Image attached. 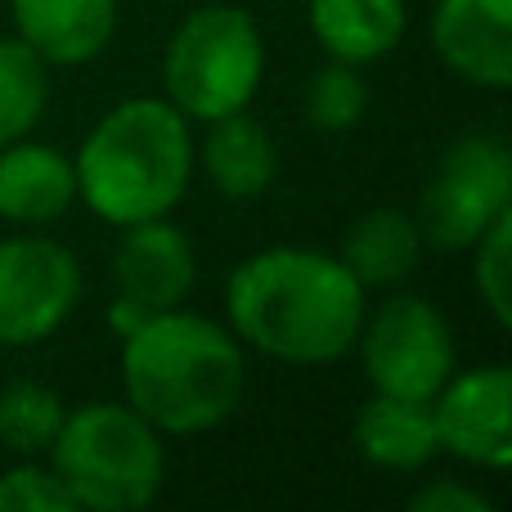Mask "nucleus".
I'll return each instance as SVG.
<instances>
[{"label": "nucleus", "instance_id": "nucleus-12", "mask_svg": "<svg viewBox=\"0 0 512 512\" xmlns=\"http://www.w3.org/2000/svg\"><path fill=\"white\" fill-rule=\"evenodd\" d=\"M9 18L45 68L95 63L117 36V0H9Z\"/></svg>", "mask_w": 512, "mask_h": 512}, {"label": "nucleus", "instance_id": "nucleus-1", "mask_svg": "<svg viewBox=\"0 0 512 512\" xmlns=\"http://www.w3.org/2000/svg\"><path fill=\"white\" fill-rule=\"evenodd\" d=\"M369 315V292L360 288L342 256L279 243L243 256L225 283V319L243 346L279 364H333L355 351Z\"/></svg>", "mask_w": 512, "mask_h": 512}, {"label": "nucleus", "instance_id": "nucleus-23", "mask_svg": "<svg viewBox=\"0 0 512 512\" xmlns=\"http://www.w3.org/2000/svg\"><path fill=\"white\" fill-rule=\"evenodd\" d=\"M409 508L414 512H490L495 499L463 477H432L414 499H409Z\"/></svg>", "mask_w": 512, "mask_h": 512}, {"label": "nucleus", "instance_id": "nucleus-3", "mask_svg": "<svg viewBox=\"0 0 512 512\" xmlns=\"http://www.w3.org/2000/svg\"><path fill=\"white\" fill-rule=\"evenodd\" d=\"M72 171L77 198L117 230L171 216L198 171L189 117L158 95L122 99L86 131Z\"/></svg>", "mask_w": 512, "mask_h": 512}, {"label": "nucleus", "instance_id": "nucleus-19", "mask_svg": "<svg viewBox=\"0 0 512 512\" xmlns=\"http://www.w3.org/2000/svg\"><path fill=\"white\" fill-rule=\"evenodd\" d=\"M50 104V68L18 36H0V149L23 140Z\"/></svg>", "mask_w": 512, "mask_h": 512}, {"label": "nucleus", "instance_id": "nucleus-17", "mask_svg": "<svg viewBox=\"0 0 512 512\" xmlns=\"http://www.w3.org/2000/svg\"><path fill=\"white\" fill-rule=\"evenodd\" d=\"M423 230H418L414 212L400 207H373L346 230L342 239V265L360 279V288H400L405 279H414L423 265Z\"/></svg>", "mask_w": 512, "mask_h": 512}, {"label": "nucleus", "instance_id": "nucleus-2", "mask_svg": "<svg viewBox=\"0 0 512 512\" xmlns=\"http://www.w3.org/2000/svg\"><path fill=\"white\" fill-rule=\"evenodd\" d=\"M248 387L243 342L198 310H158L122 337L126 405L162 436L221 427Z\"/></svg>", "mask_w": 512, "mask_h": 512}, {"label": "nucleus", "instance_id": "nucleus-14", "mask_svg": "<svg viewBox=\"0 0 512 512\" xmlns=\"http://www.w3.org/2000/svg\"><path fill=\"white\" fill-rule=\"evenodd\" d=\"M194 162L203 167V176L212 180V189L221 198L252 203V198L270 194L274 176H279V144L243 108V113L207 122L203 144H194Z\"/></svg>", "mask_w": 512, "mask_h": 512}, {"label": "nucleus", "instance_id": "nucleus-9", "mask_svg": "<svg viewBox=\"0 0 512 512\" xmlns=\"http://www.w3.org/2000/svg\"><path fill=\"white\" fill-rule=\"evenodd\" d=\"M436 441L445 454L481 472L512 468V373L504 364L454 369L432 396Z\"/></svg>", "mask_w": 512, "mask_h": 512}, {"label": "nucleus", "instance_id": "nucleus-11", "mask_svg": "<svg viewBox=\"0 0 512 512\" xmlns=\"http://www.w3.org/2000/svg\"><path fill=\"white\" fill-rule=\"evenodd\" d=\"M432 50L459 81L504 95L512 86V0H436Z\"/></svg>", "mask_w": 512, "mask_h": 512}, {"label": "nucleus", "instance_id": "nucleus-13", "mask_svg": "<svg viewBox=\"0 0 512 512\" xmlns=\"http://www.w3.org/2000/svg\"><path fill=\"white\" fill-rule=\"evenodd\" d=\"M77 203L72 158L54 144L14 140L0 149V221L18 230H45Z\"/></svg>", "mask_w": 512, "mask_h": 512}, {"label": "nucleus", "instance_id": "nucleus-16", "mask_svg": "<svg viewBox=\"0 0 512 512\" xmlns=\"http://www.w3.org/2000/svg\"><path fill=\"white\" fill-rule=\"evenodd\" d=\"M306 18L310 36L328 59L369 68L405 41L409 5L405 0H310Z\"/></svg>", "mask_w": 512, "mask_h": 512}, {"label": "nucleus", "instance_id": "nucleus-4", "mask_svg": "<svg viewBox=\"0 0 512 512\" xmlns=\"http://www.w3.org/2000/svg\"><path fill=\"white\" fill-rule=\"evenodd\" d=\"M45 459L72 495V508L90 512L149 508L167 477L162 432L144 423L126 400H90L68 409Z\"/></svg>", "mask_w": 512, "mask_h": 512}, {"label": "nucleus", "instance_id": "nucleus-22", "mask_svg": "<svg viewBox=\"0 0 512 512\" xmlns=\"http://www.w3.org/2000/svg\"><path fill=\"white\" fill-rule=\"evenodd\" d=\"M0 512H72V495L50 463L23 459L0 472Z\"/></svg>", "mask_w": 512, "mask_h": 512}, {"label": "nucleus", "instance_id": "nucleus-7", "mask_svg": "<svg viewBox=\"0 0 512 512\" xmlns=\"http://www.w3.org/2000/svg\"><path fill=\"white\" fill-rule=\"evenodd\" d=\"M355 351L369 387L400 400H432L459 369L450 319L418 292H396L373 315H364Z\"/></svg>", "mask_w": 512, "mask_h": 512}, {"label": "nucleus", "instance_id": "nucleus-10", "mask_svg": "<svg viewBox=\"0 0 512 512\" xmlns=\"http://www.w3.org/2000/svg\"><path fill=\"white\" fill-rule=\"evenodd\" d=\"M113 297L135 306L140 315L176 310L189 301L198 283V256L194 243L171 216L140 225H122V239L113 248Z\"/></svg>", "mask_w": 512, "mask_h": 512}, {"label": "nucleus", "instance_id": "nucleus-21", "mask_svg": "<svg viewBox=\"0 0 512 512\" xmlns=\"http://www.w3.org/2000/svg\"><path fill=\"white\" fill-rule=\"evenodd\" d=\"M472 261V283H477L481 306L490 310L499 328L512 324V212L499 216L486 234L468 248Z\"/></svg>", "mask_w": 512, "mask_h": 512}, {"label": "nucleus", "instance_id": "nucleus-5", "mask_svg": "<svg viewBox=\"0 0 512 512\" xmlns=\"http://www.w3.org/2000/svg\"><path fill=\"white\" fill-rule=\"evenodd\" d=\"M265 77V36L239 5H198L180 18L162 54L167 104L189 122L252 108Z\"/></svg>", "mask_w": 512, "mask_h": 512}, {"label": "nucleus", "instance_id": "nucleus-8", "mask_svg": "<svg viewBox=\"0 0 512 512\" xmlns=\"http://www.w3.org/2000/svg\"><path fill=\"white\" fill-rule=\"evenodd\" d=\"M81 261L41 230L0 239V346L23 351L59 333L81 306Z\"/></svg>", "mask_w": 512, "mask_h": 512}, {"label": "nucleus", "instance_id": "nucleus-20", "mask_svg": "<svg viewBox=\"0 0 512 512\" xmlns=\"http://www.w3.org/2000/svg\"><path fill=\"white\" fill-rule=\"evenodd\" d=\"M364 108H369V86H364L355 63L328 59L324 68H315L306 86V122L319 135H346L360 126Z\"/></svg>", "mask_w": 512, "mask_h": 512}, {"label": "nucleus", "instance_id": "nucleus-18", "mask_svg": "<svg viewBox=\"0 0 512 512\" xmlns=\"http://www.w3.org/2000/svg\"><path fill=\"white\" fill-rule=\"evenodd\" d=\"M63 414L68 409L54 387L32 378L9 382V387H0V445L18 459H41L59 436Z\"/></svg>", "mask_w": 512, "mask_h": 512}, {"label": "nucleus", "instance_id": "nucleus-6", "mask_svg": "<svg viewBox=\"0 0 512 512\" xmlns=\"http://www.w3.org/2000/svg\"><path fill=\"white\" fill-rule=\"evenodd\" d=\"M512 212V149L495 131H468L432 162L418 194V230L436 252H468Z\"/></svg>", "mask_w": 512, "mask_h": 512}, {"label": "nucleus", "instance_id": "nucleus-15", "mask_svg": "<svg viewBox=\"0 0 512 512\" xmlns=\"http://www.w3.org/2000/svg\"><path fill=\"white\" fill-rule=\"evenodd\" d=\"M355 454L382 472H418L441 454L432 400H400L373 391L351 423Z\"/></svg>", "mask_w": 512, "mask_h": 512}]
</instances>
